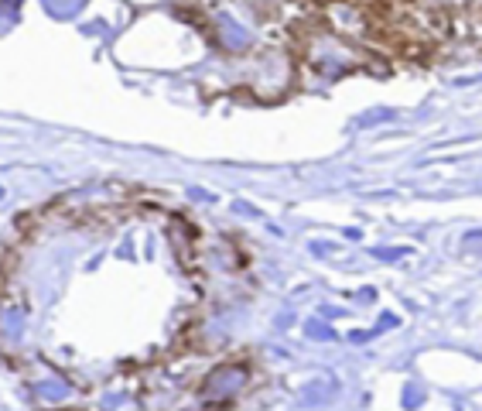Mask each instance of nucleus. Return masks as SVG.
I'll use <instances>...</instances> for the list:
<instances>
[{"label": "nucleus", "instance_id": "nucleus-1", "mask_svg": "<svg viewBox=\"0 0 482 411\" xmlns=\"http://www.w3.org/2000/svg\"><path fill=\"white\" fill-rule=\"evenodd\" d=\"M0 291H3V271H0Z\"/></svg>", "mask_w": 482, "mask_h": 411}, {"label": "nucleus", "instance_id": "nucleus-2", "mask_svg": "<svg viewBox=\"0 0 482 411\" xmlns=\"http://www.w3.org/2000/svg\"><path fill=\"white\" fill-rule=\"evenodd\" d=\"M0 196H3V189H0Z\"/></svg>", "mask_w": 482, "mask_h": 411}]
</instances>
